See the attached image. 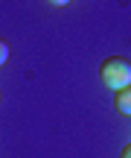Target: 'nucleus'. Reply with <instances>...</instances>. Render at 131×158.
<instances>
[{
	"mask_svg": "<svg viewBox=\"0 0 131 158\" xmlns=\"http://www.w3.org/2000/svg\"><path fill=\"white\" fill-rule=\"evenodd\" d=\"M6 62H9V44H6V41L0 38V68H3Z\"/></svg>",
	"mask_w": 131,
	"mask_h": 158,
	"instance_id": "7ed1b4c3",
	"label": "nucleus"
},
{
	"mask_svg": "<svg viewBox=\"0 0 131 158\" xmlns=\"http://www.w3.org/2000/svg\"><path fill=\"white\" fill-rule=\"evenodd\" d=\"M99 76H102L105 88H111L117 94V91L128 88L131 85V62L122 56H111L102 62V68H99Z\"/></svg>",
	"mask_w": 131,
	"mask_h": 158,
	"instance_id": "f257e3e1",
	"label": "nucleus"
},
{
	"mask_svg": "<svg viewBox=\"0 0 131 158\" xmlns=\"http://www.w3.org/2000/svg\"><path fill=\"white\" fill-rule=\"evenodd\" d=\"M120 158H131V143H128L125 149H122V155H120Z\"/></svg>",
	"mask_w": 131,
	"mask_h": 158,
	"instance_id": "20e7f679",
	"label": "nucleus"
},
{
	"mask_svg": "<svg viewBox=\"0 0 131 158\" xmlns=\"http://www.w3.org/2000/svg\"><path fill=\"white\" fill-rule=\"evenodd\" d=\"M114 102H117V111H120V114H128V117H131V85L122 88V91H117Z\"/></svg>",
	"mask_w": 131,
	"mask_h": 158,
	"instance_id": "f03ea898",
	"label": "nucleus"
},
{
	"mask_svg": "<svg viewBox=\"0 0 131 158\" xmlns=\"http://www.w3.org/2000/svg\"><path fill=\"white\" fill-rule=\"evenodd\" d=\"M50 3H52V6H67L70 0H50Z\"/></svg>",
	"mask_w": 131,
	"mask_h": 158,
	"instance_id": "39448f33",
	"label": "nucleus"
}]
</instances>
